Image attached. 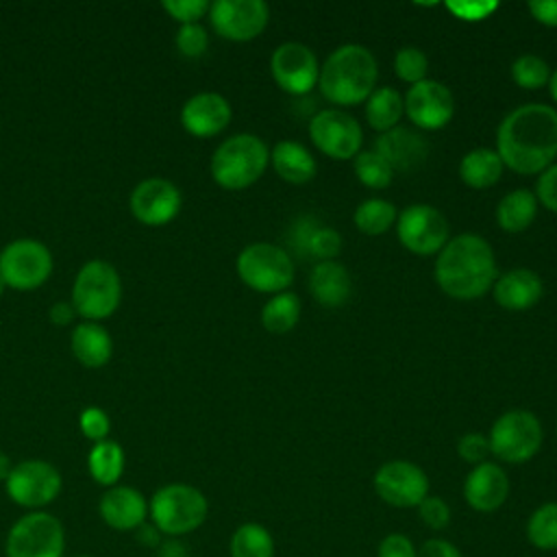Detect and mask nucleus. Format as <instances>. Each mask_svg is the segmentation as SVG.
I'll return each mask as SVG.
<instances>
[{
	"instance_id": "obj_47",
	"label": "nucleus",
	"mask_w": 557,
	"mask_h": 557,
	"mask_svg": "<svg viewBox=\"0 0 557 557\" xmlns=\"http://www.w3.org/2000/svg\"><path fill=\"white\" fill-rule=\"evenodd\" d=\"M418 557H461V550L444 537H429L420 544Z\"/></svg>"
},
{
	"instance_id": "obj_52",
	"label": "nucleus",
	"mask_w": 557,
	"mask_h": 557,
	"mask_svg": "<svg viewBox=\"0 0 557 557\" xmlns=\"http://www.w3.org/2000/svg\"><path fill=\"white\" fill-rule=\"evenodd\" d=\"M4 287H7V285H4V281H2V278H0V296H2V292H4Z\"/></svg>"
},
{
	"instance_id": "obj_41",
	"label": "nucleus",
	"mask_w": 557,
	"mask_h": 557,
	"mask_svg": "<svg viewBox=\"0 0 557 557\" xmlns=\"http://www.w3.org/2000/svg\"><path fill=\"white\" fill-rule=\"evenodd\" d=\"M457 453H459V457L463 459V461H468V463H472V466H479V463H483V461H487V457L492 455V450H490V440H487V435H483V433H466V435H461L459 437V442H457Z\"/></svg>"
},
{
	"instance_id": "obj_29",
	"label": "nucleus",
	"mask_w": 557,
	"mask_h": 557,
	"mask_svg": "<svg viewBox=\"0 0 557 557\" xmlns=\"http://www.w3.org/2000/svg\"><path fill=\"white\" fill-rule=\"evenodd\" d=\"M403 113H405L403 96L394 87H379L366 100V120L370 128L376 131L379 135L398 126Z\"/></svg>"
},
{
	"instance_id": "obj_18",
	"label": "nucleus",
	"mask_w": 557,
	"mask_h": 557,
	"mask_svg": "<svg viewBox=\"0 0 557 557\" xmlns=\"http://www.w3.org/2000/svg\"><path fill=\"white\" fill-rule=\"evenodd\" d=\"M181 202L183 198L178 187L161 176L144 178L131 191V211L141 224L148 226L168 224L172 218H176Z\"/></svg>"
},
{
	"instance_id": "obj_44",
	"label": "nucleus",
	"mask_w": 557,
	"mask_h": 557,
	"mask_svg": "<svg viewBox=\"0 0 557 557\" xmlns=\"http://www.w3.org/2000/svg\"><path fill=\"white\" fill-rule=\"evenodd\" d=\"M163 9L181 24H194L209 11V2L207 0H163Z\"/></svg>"
},
{
	"instance_id": "obj_32",
	"label": "nucleus",
	"mask_w": 557,
	"mask_h": 557,
	"mask_svg": "<svg viewBox=\"0 0 557 557\" xmlns=\"http://www.w3.org/2000/svg\"><path fill=\"white\" fill-rule=\"evenodd\" d=\"M300 318V298L294 292L274 294L261 309V324L268 333H289Z\"/></svg>"
},
{
	"instance_id": "obj_4",
	"label": "nucleus",
	"mask_w": 557,
	"mask_h": 557,
	"mask_svg": "<svg viewBox=\"0 0 557 557\" xmlns=\"http://www.w3.org/2000/svg\"><path fill=\"white\" fill-rule=\"evenodd\" d=\"M270 163L265 141L252 133H237L224 139L211 157L213 181L231 191L246 189L261 178Z\"/></svg>"
},
{
	"instance_id": "obj_6",
	"label": "nucleus",
	"mask_w": 557,
	"mask_h": 557,
	"mask_svg": "<svg viewBox=\"0 0 557 557\" xmlns=\"http://www.w3.org/2000/svg\"><path fill=\"white\" fill-rule=\"evenodd\" d=\"M122 300L117 270L102 259L87 261L72 285V307L87 320L109 318Z\"/></svg>"
},
{
	"instance_id": "obj_30",
	"label": "nucleus",
	"mask_w": 557,
	"mask_h": 557,
	"mask_svg": "<svg viewBox=\"0 0 557 557\" xmlns=\"http://www.w3.org/2000/svg\"><path fill=\"white\" fill-rule=\"evenodd\" d=\"M87 468L96 483L104 487L117 485V479L124 472V450L113 440L96 442L87 455Z\"/></svg>"
},
{
	"instance_id": "obj_40",
	"label": "nucleus",
	"mask_w": 557,
	"mask_h": 557,
	"mask_svg": "<svg viewBox=\"0 0 557 557\" xmlns=\"http://www.w3.org/2000/svg\"><path fill=\"white\" fill-rule=\"evenodd\" d=\"M416 509H418V516H420L422 524H426L433 531H442L450 524V507L440 496L429 494Z\"/></svg>"
},
{
	"instance_id": "obj_14",
	"label": "nucleus",
	"mask_w": 557,
	"mask_h": 557,
	"mask_svg": "<svg viewBox=\"0 0 557 557\" xmlns=\"http://www.w3.org/2000/svg\"><path fill=\"white\" fill-rule=\"evenodd\" d=\"M309 137L313 146L335 159V161H346L357 157L363 133L359 122L339 109H322L309 120Z\"/></svg>"
},
{
	"instance_id": "obj_46",
	"label": "nucleus",
	"mask_w": 557,
	"mask_h": 557,
	"mask_svg": "<svg viewBox=\"0 0 557 557\" xmlns=\"http://www.w3.org/2000/svg\"><path fill=\"white\" fill-rule=\"evenodd\" d=\"M535 198L542 202L548 211L557 213V163L548 165L535 185Z\"/></svg>"
},
{
	"instance_id": "obj_24",
	"label": "nucleus",
	"mask_w": 557,
	"mask_h": 557,
	"mask_svg": "<svg viewBox=\"0 0 557 557\" xmlns=\"http://www.w3.org/2000/svg\"><path fill=\"white\" fill-rule=\"evenodd\" d=\"M352 289L348 270L337 261H318L309 274V292L322 307H342Z\"/></svg>"
},
{
	"instance_id": "obj_8",
	"label": "nucleus",
	"mask_w": 557,
	"mask_h": 557,
	"mask_svg": "<svg viewBox=\"0 0 557 557\" xmlns=\"http://www.w3.org/2000/svg\"><path fill=\"white\" fill-rule=\"evenodd\" d=\"M490 450L505 463H524L537 455L542 446V424L527 409H509L500 413L490 429Z\"/></svg>"
},
{
	"instance_id": "obj_50",
	"label": "nucleus",
	"mask_w": 557,
	"mask_h": 557,
	"mask_svg": "<svg viewBox=\"0 0 557 557\" xmlns=\"http://www.w3.org/2000/svg\"><path fill=\"white\" fill-rule=\"evenodd\" d=\"M11 470H13V463H11L9 455L0 450V481H7L9 474H11Z\"/></svg>"
},
{
	"instance_id": "obj_2",
	"label": "nucleus",
	"mask_w": 557,
	"mask_h": 557,
	"mask_svg": "<svg viewBox=\"0 0 557 557\" xmlns=\"http://www.w3.org/2000/svg\"><path fill=\"white\" fill-rule=\"evenodd\" d=\"M435 281L455 300H474L496 281L494 250L481 235L463 233L444 244L435 259Z\"/></svg>"
},
{
	"instance_id": "obj_33",
	"label": "nucleus",
	"mask_w": 557,
	"mask_h": 557,
	"mask_svg": "<svg viewBox=\"0 0 557 557\" xmlns=\"http://www.w3.org/2000/svg\"><path fill=\"white\" fill-rule=\"evenodd\" d=\"M231 557H274V537L259 522L239 524L228 542Z\"/></svg>"
},
{
	"instance_id": "obj_37",
	"label": "nucleus",
	"mask_w": 557,
	"mask_h": 557,
	"mask_svg": "<svg viewBox=\"0 0 557 557\" xmlns=\"http://www.w3.org/2000/svg\"><path fill=\"white\" fill-rule=\"evenodd\" d=\"M511 78L522 89H540L550 81L548 63L537 54H520L511 63Z\"/></svg>"
},
{
	"instance_id": "obj_15",
	"label": "nucleus",
	"mask_w": 557,
	"mask_h": 557,
	"mask_svg": "<svg viewBox=\"0 0 557 557\" xmlns=\"http://www.w3.org/2000/svg\"><path fill=\"white\" fill-rule=\"evenodd\" d=\"M213 30L231 41H250L263 33L270 20L263 0H215L209 4Z\"/></svg>"
},
{
	"instance_id": "obj_17",
	"label": "nucleus",
	"mask_w": 557,
	"mask_h": 557,
	"mask_svg": "<svg viewBox=\"0 0 557 557\" xmlns=\"http://www.w3.org/2000/svg\"><path fill=\"white\" fill-rule=\"evenodd\" d=\"M403 104L409 122L422 131H440L455 115V98L450 89L433 78L411 85Z\"/></svg>"
},
{
	"instance_id": "obj_28",
	"label": "nucleus",
	"mask_w": 557,
	"mask_h": 557,
	"mask_svg": "<svg viewBox=\"0 0 557 557\" xmlns=\"http://www.w3.org/2000/svg\"><path fill=\"white\" fill-rule=\"evenodd\" d=\"M537 215V198L531 189H513L505 194L496 207V222L505 233L527 231Z\"/></svg>"
},
{
	"instance_id": "obj_43",
	"label": "nucleus",
	"mask_w": 557,
	"mask_h": 557,
	"mask_svg": "<svg viewBox=\"0 0 557 557\" xmlns=\"http://www.w3.org/2000/svg\"><path fill=\"white\" fill-rule=\"evenodd\" d=\"M78 424H81L83 435L89 437V440H94V442L107 440L109 429H111L109 416H107V411H102L100 407H87V409H83V411H81V418H78Z\"/></svg>"
},
{
	"instance_id": "obj_38",
	"label": "nucleus",
	"mask_w": 557,
	"mask_h": 557,
	"mask_svg": "<svg viewBox=\"0 0 557 557\" xmlns=\"http://www.w3.org/2000/svg\"><path fill=\"white\" fill-rule=\"evenodd\" d=\"M394 72L400 81L416 85L426 78L429 72V59L426 54L416 46H405L394 54Z\"/></svg>"
},
{
	"instance_id": "obj_48",
	"label": "nucleus",
	"mask_w": 557,
	"mask_h": 557,
	"mask_svg": "<svg viewBox=\"0 0 557 557\" xmlns=\"http://www.w3.org/2000/svg\"><path fill=\"white\" fill-rule=\"evenodd\" d=\"M527 9L535 22L557 28V0H529Z\"/></svg>"
},
{
	"instance_id": "obj_12",
	"label": "nucleus",
	"mask_w": 557,
	"mask_h": 557,
	"mask_svg": "<svg viewBox=\"0 0 557 557\" xmlns=\"http://www.w3.org/2000/svg\"><path fill=\"white\" fill-rule=\"evenodd\" d=\"M398 242L413 255H433L448 242V220L431 205L416 202L400 211L396 218Z\"/></svg>"
},
{
	"instance_id": "obj_49",
	"label": "nucleus",
	"mask_w": 557,
	"mask_h": 557,
	"mask_svg": "<svg viewBox=\"0 0 557 557\" xmlns=\"http://www.w3.org/2000/svg\"><path fill=\"white\" fill-rule=\"evenodd\" d=\"M74 315H76V311H74L72 302H65V300H59V302H54V305L48 309L50 322H54V324H59V326L70 324V322L74 320Z\"/></svg>"
},
{
	"instance_id": "obj_42",
	"label": "nucleus",
	"mask_w": 557,
	"mask_h": 557,
	"mask_svg": "<svg viewBox=\"0 0 557 557\" xmlns=\"http://www.w3.org/2000/svg\"><path fill=\"white\" fill-rule=\"evenodd\" d=\"M457 20H463V22H481L485 17H490L496 9H498V2L496 0H479V2H470V0H453V2H446L444 4Z\"/></svg>"
},
{
	"instance_id": "obj_31",
	"label": "nucleus",
	"mask_w": 557,
	"mask_h": 557,
	"mask_svg": "<svg viewBox=\"0 0 557 557\" xmlns=\"http://www.w3.org/2000/svg\"><path fill=\"white\" fill-rule=\"evenodd\" d=\"M298 246L318 261H333L342 250V235L331 226H318L311 218H302L298 224Z\"/></svg>"
},
{
	"instance_id": "obj_1",
	"label": "nucleus",
	"mask_w": 557,
	"mask_h": 557,
	"mask_svg": "<svg viewBox=\"0 0 557 557\" xmlns=\"http://www.w3.org/2000/svg\"><path fill=\"white\" fill-rule=\"evenodd\" d=\"M496 152L518 174H542L557 157V109L527 102L509 111L496 131Z\"/></svg>"
},
{
	"instance_id": "obj_53",
	"label": "nucleus",
	"mask_w": 557,
	"mask_h": 557,
	"mask_svg": "<svg viewBox=\"0 0 557 557\" xmlns=\"http://www.w3.org/2000/svg\"><path fill=\"white\" fill-rule=\"evenodd\" d=\"M76 557H91V555H76Z\"/></svg>"
},
{
	"instance_id": "obj_39",
	"label": "nucleus",
	"mask_w": 557,
	"mask_h": 557,
	"mask_svg": "<svg viewBox=\"0 0 557 557\" xmlns=\"http://www.w3.org/2000/svg\"><path fill=\"white\" fill-rule=\"evenodd\" d=\"M174 41H176V48H178L181 54L200 57L209 46V35H207L205 26H200L198 22L181 24V28L176 30Z\"/></svg>"
},
{
	"instance_id": "obj_21",
	"label": "nucleus",
	"mask_w": 557,
	"mask_h": 557,
	"mask_svg": "<svg viewBox=\"0 0 557 557\" xmlns=\"http://www.w3.org/2000/svg\"><path fill=\"white\" fill-rule=\"evenodd\" d=\"M374 152L381 154L394 172H413L426 161L429 141L411 128L394 126L376 137Z\"/></svg>"
},
{
	"instance_id": "obj_10",
	"label": "nucleus",
	"mask_w": 557,
	"mask_h": 557,
	"mask_svg": "<svg viewBox=\"0 0 557 557\" xmlns=\"http://www.w3.org/2000/svg\"><path fill=\"white\" fill-rule=\"evenodd\" d=\"M52 255L39 239L22 237L0 250V278L13 289H35L48 281Z\"/></svg>"
},
{
	"instance_id": "obj_7",
	"label": "nucleus",
	"mask_w": 557,
	"mask_h": 557,
	"mask_svg": "<svg viewBox=\"0 0 557 557\" xmlns=\"http://www.w3.org/2000/svg\"><path fill=\"white\" fill-rule=\"evenodd\" d=\"M244 285L263 294H281L294 283V263L287 250L268 242L248 244L235 261Z\"/></svg>"
},
{
	"instance_id": "obj_9",
	"label": "nucleus",
	"mask_w": 557,
	"mask_h": 557,
	"mask_svg": "<svg viewBox=\"0 0 557 557\" xmlns=\"http://www.w3.org/2000/svg\"><path fill=\"white\" fill-rule=\"evenodd\" d=\"M65 529L48 511H30L17 518L4 542L7 557H63Z\"/></svg>"
},
{
	"instance_id": "obj_16",
	"label": "nucleus",
	"mask_w": 557,
	"mask_h": 557,
	"mask_svg": "<svg viewBox=\"0 0 557 557\" xmlns=\"http://www.w3.org/2000/svg\"><path fill=\"white\" fill-rule=\"evenodd\" d=\"M270 72L283 91L292 96H305L318 85L320 65L309 46L285 41L272 52Z\"/></svg>"
},
{
	"instance_id": "obj_23",
	"label": "nucleus",
	"mask_w": 557,
	"mask_h": 557,
	"mask_svg": "<svg viewBox=\"0 0 557 557\" xmlns=\"http://www.w3.org/2000/svg\"><path fill=\"white\" fill-rule=\"evenodd\" d=\"M494 300L507 311H524L537 305L544 294L542 278L529 268H516L498 276L492 285Z\"/></svg>"
},
{
	"instance_id": "obj_19",
	"label": "nucleus",
	"mask_w": 557,
	"mask_h": 557,
	"mask_svg": "<svg viewBox=\"0 0 557 557\" xmlns=\"http://www.w3.org/2000/svg\"><path fill=\"white\" fill-rule=\"evenodd\" d=\"M507 496H509V476L494 461H483L474 466L463 481V498L470 505V509L479 513H492L500 509Z\"/></svg>"
},
{
	"instance_id": "obj_11",
	"label": "nucleus",
	"mask_w": 557,
	"mask_h": 557,
	"mask_svg": "<svg viewBox=\"0 0 557 557\" xmlns=\"http://www.w3.org/2000/svg\"><path fill=\"white\" fill-rule=\"evenodd\" d=\"M4 485L15 505L37 511L59 496L63 481L52 463L44 459H24L13 466Z\"/></svg>"
},
{
	"instance_id": "obj_51",
	"label": "nucleus",
	"mask_w": 557,
	"mask_h": 557,
	"mask_svg": "<svg viewBox=\"0 0 557 557\" xmlns=\"http://www.w3.org/2000/svg\"><path fill=\"white\" fill-rule=\"evenodd\" d=\"M548 89H550V96L553 100L557 102V70L550 72V81H548Z\"/></svg>"
},
{
	"instance_id": "obj_35",
	"label": "nucleus",
	"mask_w": 557,
	"mask_h": 557,
	"mask_svg": "<svg viewBox=\"0 0 557 557\" xmlns=\"http://www.w3.org/2000/svg\"><path fill=\"white\" fill-rule=\"evenodd\" d=\"M394 220H396V207L383 198H368L352 213L355 226L366 235L385 233L394 224Z\"/></svg>"
},
{
	"instance_id": "obj_45",
	"label": "nucleus",
	"mask_w": 557,
	"mask_h": 557,
	"mask_svg": "<svg viewBox=\"0 0 557 557\" xmlns=\"http://www.w3.org/2000/svg\"><path fill=\"white\" fill-rule=\"evenodd\" d=\"M376 557H418V548L405 533H387L379 542Z\"/></svg>"
},
{
	"instance_id": "obj_20",
	"label": "nucleus",
	"mask_w": 557,
	"mask_h": 557,
	"mask_svg": "<svg viewBox=\"0 0 557 557\" xmlns=\"http://www.w3.org/2000/svg\"><path fill=\"white\" fill-rule=\"evenodd\" d=\"M231 104L215 91H200L191 96L181 109V124L196 137H213L231 122Z\"/></svg>"
},
{
	"instance_id": "obj_25",
	"label": "nucleus",
	"mask_w": 557,
	"mask_h": 557,
	"mask_svg": "<svg viewBox=\"0 0 557 557\" xmlns=\"http://www.w3.org/2000/svg\"><path fill=\"white\" fill-rule=\"evenodd\" d=\"M270 161L274 172L292 185L309 183L318 172V163L311 152L302 144L292 139L276 141L270 152Z\"/></svg>"
},
{
	"instance_id": "obj_5",
	"label": "nucleus",
	"mask_w": 557,
	"mask_h": 557,
	"mask_svg": "<svg viewBox=\"0 0 557 557\" xmlns=\"http://www.w3.org/2000/svg\"><path fill=\"white\" fill-rule=\"evenodd\" d=\"M207 513V496L189 483H168L159 487L148 503V516L152 520V527L159 533L172 537L187 535L202 527Z\"/></svg>"
},
{
	"instance_id": "obj_27",
	"label": "nucleus",
	"mask_w": 557,
	"mask_h": 557,
	"mask_svg": "<svg viewBox=\"0 0 557 557\" xmlns=\"http://www.w3.org/2000/svg\"><path fill=\"white\" fill-rule=\"evenodd\" d=\"M503 161L492 148H474L461 157L459 178L472 189H487L500 181Z\"/></svg>"
},
{
	"instance_id": "obj_34",
	"label": "nucleus",
	"mask_w": 557,
	"mask_h": 557,
	"mask_svg": "<svg viewBox=\"0 0 557 557\" xmlns=\"http://www.w3.org/2000/svg\"><path fill=\"white\" fill-rule=\"evenodd\" d=\"M527 540L537 550H557V500L540 505L527 520Z\"/></svg>"
},
{
	"instance_id": "obj_26",
	"label": "nucleus",
	"mask_w": 557,
	"mask_h": 557,
	"mask_svg": "<svg viewBox=\"0 0 557 557\" xmlns=\"http://www.w3.org/2000/svg\"><path fill=\"white\" fill-rule=\"evenodd\" d=\"M74 357L87 368H102L113 352V339L104 326L96 322H83L72 331L70 339Z\"/></svg>"
},
{
	"instance_id": "obj_36",
	"label": "nucleus",
	"mask_w": 557,
	"mask_h": 557,
	"mask_svg": "<svg viewBox=\"0 0 557 557\" xmlns=\"http://www.w3.org/2000/svg\"><path fill=\"white\" fill-rule=\"evenodd\" d=\"M355 174L366 187L385 189L392 183L394 170L374 150H363V152H357L355 157Z\"/></svg>"
},
{
	"instance_id": "obj_22",
	"label": "nucleus",
	"mask_w": 557,
	"mask_h": 557,
	"mask_svg": "<svg viewBox=\"0 0 557 557\" xmlns=\"http://www.w3.org/2000/svg\"><path fill=\"white\" fill-rule=\"evenodd\" d=\"M98 513L115 531H135L148 518V500L131 485H113L100 496Z\"/></svg>"
},
{
	"instance_id": "obj_13",
	"label": "nucleus",
	"mask_w": 557,
	"mask_h": 557,
	"mask_svg": "<svg viewBox=\"0 0 557 557\" xmlns=\"http://www.w3.org/2000/svg\"><path fill=\"white\" fill-rule=\"evenodd\" d=\"M372 485L383 503L398 509L418 507L429 496L426 472L407 459H392L379 466Z\"/></svg>"
},
{
	"instance_id": "obj_3",
	"label": "nucleus",
	"mask_w": 557,
	"mask_h": 557,
	"mask_svg": "<svg viewBox=\"0 0 557 557\" xmlns=\"http://www.w3.org/2000/svg\"><path fill=\"white\" fill-rule=\"evenodd\" d=\"M379 65L374 54L361 44H344L335 48L320 67V94L342 107L366 102L374 91Z\"/></svg>"
}]
</instances>
